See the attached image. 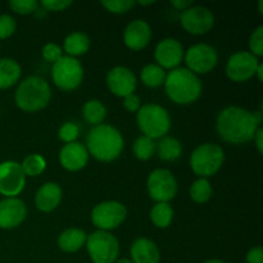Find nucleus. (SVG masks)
<instances>
[{
  "instance_id": "obj_1",
  "label": "nucleus",
  "mask_w": 263,
  "mask_h": 263,
  "mask_svg": "<svg viewBox=\"0 0 263 263\" xmlns=\"http://www.w3.org/2000/svg\"><path fill=\"white\" fill-rule=\"evenodd\" d=\"M261 126L256 122L253 113L241 107H228L221 110L216 120L218 136L229 144L249 143Z\"/></svg>"
},
{
  "instance_id": "obj_2",
  "label": "nucleus",
  "mask_w": 263,
  "mask_h": 263,
  "mask_svg": "<svg viewBox=\"0 0 263 263\" xmlns=\"http://www.w3.org/2000/svg\"><path fill=\"white\" fill-rule=\"evenodd\" d=\"M86 149L99 162H112L121 156L125 140L120 130L102 123L90 128L86 136Z\"/></svg>"
},
{
  "instance_id": "obj_3",
  "label": "nucleus",
  "mask_w": 263,
  "mask_h": 263,
  "mask_svg": "<svg viewBox=\"0 0 263 263\" xmlns=\"http://www.w3.org/2000/svg\"><path fill=\"white\" fill-rule=\"evenodd\" d=\"M164 90L170 99L179 105H189L202 95V81L192 71L177 67L168 72L164 81Z\"/></svg>"
},
{
  "instance_id": "obj_4",
  "label": "nucleus",
  "mask_w": 263,
  "mask_h": 263,
  "mask_svg": "<svg viewBox=\"0 0 263 263\" xmlns=\"http://www.w3.org/2000/svg\"><path fill=\"white\" fill-rule=\"evenodd\" d=\"M51 99L50 85L40 76H30L20 82L14 94L15 105L25 112H39Z\"/></svg>"
},
{
  "instance_id": "obj_5",
  "label": "nucleus",
  "mask_w": 263,
  "mask_h": 263,
  "mask_svg": "<svg viewBox=\"0 0 263 263\" xmlns=\"http://www.w3.org/2000/svg\"><path fill=\"white\" fill-rule=\"evenodd\" d=\"M136 122L144 136L153 140L167 136L171 128V117L163 107L158 104H144L136 112Z\"/></svg>"
},
{
  "instance_id": "obj_6",
  "label": "nucleus",
  "mask_w": 263,
  "mask_h": 263,
  "mask_svg": "<svg viewBox=\"0 0 263 263\" xmlns=\"http://www.w3.org/2000/svg\"><path fill=\"white\" fill-rule=\"evenodd\" d=\"M225 162L222 146L215 143H204L194 149L190 156V167L197 176L207 179L220 171Z\"/></svg>"
},
{
  "instance_id": "obj_7",
  "label": "nucleus",
  "mask_w": 263,
  "mask_h": 263,
  "mask_svg": "<svg viewBox=\"0 0 263 263\" xmlns=\"http://www.w3.org/2000/svg\"><path fill=\"white\" fill-rule=\"evenodd\" d=\"M85 246L92 263H115L120 256V241L108 231L91 233Z\"/></svg>"
},
{
  "instance_id": "obj_8",
  "label": "nucleus",
  "mask_w": 263,
  "mask_h": 263,
  "mask_svg": "<svg viewBox=\"0 0 263 263\" xmlns=\"http://www.w3.org/2000/svg\"><path fill=\"white\" fill-rule=\"evenodd\" d=\"M51 80L63 91L76 90L84 80V67L79 59L63 55L51 68Z\"/></svg>"
},
{
  "instance_id": "obj_9",
  "label": "nucleus",
  "mask_w": 263,
  "mask_h": 263,
  "mask_svg": "<svg viewBox=\"0 0 263 263\" xmlns=\"http://www.w3.org/2000/svg\"><path fill=\"white\" fill-rule=\"evenodd\" d=\"M127 216L125 205L117 200L98 203L91 211V222L98 230L108 231L117 229Z\"/></svg>"
},
{
  "instance_id": "obj_10",
  "label": "nucleus",
  "mask_w": 263,
  "mask_h": 263,
  "mask_svg": "<svg viewBox=\"0 0 263 263\" xmlns=\"http://www.w3.org/2000/svg\"><path fill=\"white\" fill-rule=\"evenodd\" d=\"M146 190L154 202L168 203L177 194V180L167 168H157L146 180Z\"/></svg>"
},
{
  "instance_id": "obj_11",
  "label": "nucleus",
  "mask_w": 263,
  "mask_h": 263,
  "mask_svg": "<svg viewBox=\"0 0 263 263\" xmlns=\"http://www.w3.org/2000/svg\"><path fill=\"white\" fill-rule=\"evenodd\" d=\"M186 68L193 73L205 74L212 71L218 63L217 50L212 45L199 43L190 46L184 54Z\"/></svg>"
},
{
  "instance_id": "obj_12",
  "label": "nucleus",
  "mask_w": 263,
  "mask_h": 263,
  "mask_svg": "<svg viewBox=\"0 0 263 263\" xmlns=\"http://www.w3.org/2000/svg\"><path fill=\"white\" fill-rule=\"evenodd\" d=\"M259 63V59L251 51H236L226 63V74L234 82H246L256 74Z\"/></svg>"
},
{
  "instance_id": "obj_13",
  "label": "nucleus",
  "mask_w": 263,
  "mask_h": 263,
  "mask_svg": "<svg viewBox=\"0 0 263 263\" xmlns=\"http://www.w3.org/2000/svg\"><path fill=\"white\" fill-rule=\"evenodd\" d=\"M181 26L192 35H204L215 26V14L212 10L202 5H193L181 13Z\"/></svg>"
},
{
  "instance_id": "obj_14",
  "label": "nucleus",
  "mask_w": 263,
  "mask_h": 263,
  "mask_svg": "<svg viewBox=\"0 0 263 263\" xmlns=\"http://www.w3.org/2000/svg\"><path fill=\"white\" fill-rule=\"evenodd\" d=\"M26 176L21 163L4 161L0 163V194L5 198H17L25 189Z\"/></svg>"
},
{
  "instance_id": "obj_15",
  "label": "nucleus",
  "mask_w": 263,
  "mask_h": 263,
  "mask_svg": "<svg viewBox=\"0 0 263 263\" xmlns=\"http://www.w3.org/2000/svg\"><path fill=\"white\" fill-rule=\"evenodd\" d=\"M184 48L179 40L174 37H166L157 44L154 58L161 68L172 71L184 61Z\"/></svg>"
},
{
  "instance_id": "obj_16",
  "label": "nucleus",
  "mask_w": 263,
  "mask_h": 263,
  "mask_svg": "<svg viewBox=\"0 0 263 263\" xmlns=\"http://www.w3.org/2000/svg\"><path fill=\"white\" fill-rule=\"evenodd\" d=\"M138 80L130 68L123 66L113 67L107 73V86L113 95L125 98L135 92Z\"/></svg>"
},
{
  "instance_id": "obj_17",
  "label": "nucleus",
  "mask_w": 263,
  "mask_h": 263,
  "mask_svg": "<svg viewBox=\"0 0 263 263\" xmlns=\"http://www.w3.org/2000/svg\"><path fill=\"white\" fill-rule=\"evenodd\" d=\"M27 217V207L20 198H4L0 200V229L12 230L22 225Z\"/></svg>"
},
{
  "instance_id": "obj_18",
  "label": "nucleus",
  "mask_w": 263,
  "mask_h": 263,
  "mask_svg": "<svg viewBox=\"0 0 263 263\" xmlns=\"http://www.w3.org/2000/svg\"><path fill=\"white\" fill-rule=\"evenodd\" d=\"M152 27L146 21L134 20L126 26L123 31V43L134 51L143 50L152 40Z\"/></svg>"
},
{
  "instance_id": "obj_19",
  "label": "nucleus",
  "mask_w": 263,
  "mask_h": 263,
  "mask_svg": "<svg viewBox=\"0 0 263 263\" xmlns=\"http://www.w3.org/2000/svg\"><path fill=\"white\" fill-rule=\"evenodd\" d=\"M89 161V152L81 143L66 144L59 153V162L67 171L76 172L84 168Z\"/></svg>"
},
{
  "instance_id": "obj_20",
  "label": "nucleus",
  "mask_w": 263,
  "mask_h": 263,
  "mask_svg": "<svg viewBox=\"0 0 263 263\" xmlns=\"http://www.w3.org/2000/svg\"><path fill=\"white\" fill-rule=\"evenodd\" d=\"M62 194V187L57 182H45L35 194L36 208L41 212H51L61 204Z\"/></svg>"
},
{
  "instance_id": "obj_21",
  "label": "nucleus",
  "mask_w": 263,
  "mask_h": 263,
  "mask_svg": "<svg viewBox=\"0 0 263 263\" xmlns=\"http://www.w3.org/2000/svg\"><path fill=\"white\" fill-rule=\"evenodd\" d=\"M133 263H159L161 251L153 240L148 238H139L133 243L130 249Z\"/></svg>"
},
{
  "instance_id": "obj_22",
  "label": "nucleus",
  "mask_w": 263,
  "mask_h": 263,
  "mask_svg": "<svg viewBox=\"0 0 263 263\" xmlns=\"http://www.w3.org/2000/svg\"><path fill=\"white\" fill-rule=\"evenodd\" d=\"M87 234L81 229L71 228L58 236V246L66 253H74L86 244Z\"/></svg>"
},
{
  "instance_id": "obj_23",
  "label": "nucleus",
  "mask_w": 263,
  "mask_h": 263,
  "mask_svg": "<svg viewBox=\"0 0 263 263\" xmlns=\"http://www.w3.org/2000/svg\"><path fill=\"white\" fill-rule=\"evenodd\" d=\"M22 68L20 63L12 58H0V90L14 86L21 79Z\"/></svg>"
},
{
  "instance_id": "obj_24",
  "label": "nucleus",
  "mask_w": 263,
  "mask_h": 263,
  "mask_svg": "<svg viewBox=\"0 0 263 263\" xmlns=\"http://www.w3.org/2000/svg\"><path fill=\"white\" fill-rule=\"evenodd\" d=\"M90 49V37L86 33L81 32V31H74V32L69 33L63 41V48L62 50L66 51L67 57H76L84 55L87 50Z\"/></svg>"
},
{
  "instance_id": "obj_25",
  "label": "nucleus",
  "mask_w": 263,
  "mask_h": 263,
  "mask_svg": "<svg viewBox=\"0 0 263 263\" xmlns=\"http://www.w3.org/2000/svg\"><path fill=\"white\" fill-rule=\"evenodd\" d=\"M159 158L164 162H175L181 157L182 145L176 138L164 136L157 143V151Z\"/></svg>"
},
{
  "instance_id": "obj_26",
  "label": "nucleus",
  "mask_w": 263,
  "mask_h": 263,
  "mask_svg": "<svg viewBox=\"0 0 263 263\" xmlns=\"http://www.w3.org/2000/svg\"><path fill=\"white\" fill-rule=\"evenodd\" d=\"M82 117L87 125L95 127L104 122L107 117V108L98 99L87 100L82 107Z\"/></svg>"
},
{
  "instance_id": "obj_27",
  "label": "nucleus",
  "mask_w": 263,
  "mask_h": 263,
  "mask_svg": "<svg viewBox=\"0 0 263 263\" xmlns=\"http://www.w3.org/2000/svg\"><path fill=\"white\" fill-rule=\"evenodd\" d=\"M166 76V71H164L163 68H161L158 64L154 63L144 66L140 72L141 82H143L146 87H151V89H156V87L164 85Z\"/></svg>"
},
{
  "instance_id": "obj_28",
  "label": "nucleus",
  "mask_w": 263,
  "mask_h": 263,
  "mask_svg": "<svg viewBox=\"0 0 263 263\" xmlns=\"http://www.w3.org/2000/svg\"><path fill=\"white\" fill-rule=\"evenodd\" d=\"M151 220L158 229H166L174 220V210L168 203H156L151 211Z\"/></svg>"
},
{
  "instance_id": "obj_29",
  "label": "nucleus",
  "mask_w": 263,
  "mask_h": 263,
  "mask_svg": "<svg viewBox=\"0 0 263 263\" xmlns=\"http://www.w3.org/2000/svg\"><path fill=\"white\" fill-rule=\"evenodd\" d=\"M212 185L208 181V179H203V177H199L198 180H195L189 190L190 198L195 203H199V204L208 202L211 199V197H212Z\"/></svg>"
},
{
  "instance_id": "obj_30",
  "label": "nucleus",
  "mask_w": 263,
  "mask_h": 263,
  "mask_svg": "<svg viewBox=\"0 0 263 263\" xmlns=\"http://www.w3.org/2000/svg\"><path fill=\"white\" fill-rule=\"evenodd\" d=\"M157 143L151 138L146 136H139L133 145V152L135 157L140 161H148L156 154Z\"/></svg>"
},
{
  "instance_id": "obj_31",
  "label": "nucleus",
  "mask_w": 263,
  "mask_h": 263,
  "mask_svg": "<svg viewBox=\"0 0 263 263\" xmlns=\"http://www.w3.org/2000/svg\"><path fill=\"white\" fill-rule=\"evenodd\" d=\"M21 167H22V171L26 177H36L45 171L46 161L40 154L32 153L23 159V162L21 163Z\"/></svg>"
},
{
  "instance_id": "obj_32",
  "label": "nucleus",
  "mask_w": 263,
  "mask_h": 263,
  "mask_svg": "<svg viewBox=\"0 0 263 263\" xmlns=\"http://www.w3.org/2000/svg\"><path fill=\"white\" fill-rule=\"evenodd\" d=\"M102 5L110 13L125 14L136 5L135 0H103Z\"/></svg>"
},
{
  "instance_id": "obj_33",
  "label": "nucleus",
  "mask_w": 263,
  "mask_h": 263,
  "mask_svg": "<svg viewBox=\"0 0 263 263\" xmlns=\"http://www.w3.org/2000/svg\"><path fill=\"white\" fill-rule=\"evenodd\" d=\"M9 7L17 14L27 15L36 13V10L40 8V4L36 0H12L9 2Z\"/></svg>"
},
{
  "instance_id": "obj_34",
  "label": "nucleus",
  "mask_w": 263,
  "mask_h": 263,
  "mask_svg": "<svg viewBox=\"0 0 263 263\" xmlns=\"http://www.w3.org/2000/svg\"><path fill=\"white\" fill-rule=\"evenodd\" d=\"M79 135L80 128L74 122H64L58 130V138L66 144L74 143L77 138H79Z\"/></svg>"
},
{
  "instance_id": "obj_35",
  "label": "nucleus",
  "mask_w": 263,
  "mask_h": 263,
  "mask_svg": "<svg viewBox=\"0 0 263 263\" xmlns=\"http://www.w3.org/2000/svg\"><path fill=\"white\" fill-rule=\"evenodd\" d=\"M249 51L257 58L263 55V26H258L253 30L249 37Z\"/></svg>"
},
{
  "instance_id": "obj_36",
  "label": "nucleus",
  "mask_w": 263,
  "mask_h": 263,
  "mask_svg": "<svg viewBox=\"0 0 263 263\" xmlns=\"http://www.w3.org/2000/svg\"><path fill=\"white\" fill-rule=\"evenodd\" d=\"M41 54H43L44 61L48 62V63L54 64L63 57V50H62V48L58 44L48 43L44 45Z\"/></svg>"
},
{
  "instance_id": "obj_37",
  "label": "nucleus",
  "mask_w": 263,
  "mask_h": 263,
  "mask_svg": "<svg viewBox=\"0 0 263 263\" xmlns=\"http://www.w3.org/2000/svg\"><path fill=\"white\" fill-rule=\"evenodd\" d=\"M17 28V22L10 14L0 15V40L10 37Z\"/></svg>"
},
{
  "instance_id": "obj_38",
  "label": "nucleus",
  "mask_w": 263,
  "mask_h": 263,
  "mask_svg": "<svg viewBox=\"0 0 263 263\" xmlns=\"http://www.w3.org/2000/svg\"><path fill=\"white\" fill-rule=\"evenodd\" d=\"M40 7H43L44 10L46 12H62V10L67 9L73 4L72 0H43L39 3Z\"/></svg>"
},
{
  "instance_id": "obj_39",
  "label": "nucleus",
  "mask_w": 263,
  "mask_h": 263,
  "mask_svg": "<svg viewBox=\"0 0 263 263\" xmlns=\"http://www.w3.org/2000/svg\"><path fill=\"white\" fill-rule=\"evenodd\" d=\"M122 104L127 112L136 113L141 108V100L136 94H131V95H127V97L123 98Z\"/></svg>"
},
{
  "instance_id": "obj_40",
  "label": "nucleus",
  "mask_w": 263,
  "mask_h": 263,
  "mask_svg": "<svg viewBox=\"0 0 263 263\" xmlns=\"http://www.w3.org/2000/svg\"><path fill=\"white\" fill-rule=\"evenodd\" d=\"M247 263H263V249L262 247H254L249 249L247 253Z\"/></svg>"
},
{
  "instance_id": "obj_41",
  "label": "nucleus",
  "mask_w": 263,
  "mask_h": 263,
  "mask_svg": "<svg viewBox=\"0 0 263 263\" xmlns=\"http://www.w3.org/2000/svg\"><path fill=\"white\" fill-rule=\"evenodd\" d=\"M171 5L177 10H186L187 8L193 7V0H172Z\"/></svg>"
},
{
  "instance_id": "obj_42",
  "label": "nucleus",
  "mask_w": 263,
  "mask_h": 263,
  "mask_svg": "<svg viewBox=\"0 0 263 263\" xmlns=\"http://www.w3.org/2000/svg\"><path fill=\"white\" fill-rule=\"evenodd\" d=\"M253 141H254V144H256L258 153L262 154L263 153V128L262 127H259L258 130L256 131V134H254Z\"/></svg>"
},
{
  "instance_id": "obj_43",
  "label": "nucleus",
  "mask_w": 263,
  "mask_h": 263,
  "mask_svg": "<svg viewBox=\"0 0 263 263\" xmlns=\"http://www.w3.org/2000/svg\"><path fill=\"white\" fill-rule=\"evenodd\" d=\"M252 113H253V117H254V120H256V122L258 123L259 126H261V123H262V121H263V112H262V109L254 110V112H252Z\"/></svg>"
},
{
  "instance_id": "obj_44",
  "label": "nucleus",
  "mask_w": 263,
  "mask_h": 263,
  "mask_svg": "<svg viewBox=\"0 0 263 263\" xmlns=\"http://www.w3.org/2000/svg\"><path fill=\"white\" fill-rule=\"evenodd\" d=\"M254 76L258 77L259 81H262V80H263V64L262 63L258 64V67H257L256 74H254Z\"/></svg>"
},
{
  "instance_id": "obj_45",
  "label": "nucleus",
  "mask_w": 263,
  "mask_h": 263,
  "mask_svg": "<svg viewBox=\"0 0 263 263\" xmlns=\"http://www.w3.org/2000/svg\"><path fill=\"white\" fill-rule=\"evenodd\" d=\"M154 0H148V2H143V0H140V2H136V4L139 5H143V7H148V5H152L154 4Z\"/></svg>"
},
{
  "instance_id": "obj_46",
  "label": "nucleus",
  "mask_w": 263,
  "mask_h": 263,
  "mask_svg": "<svg viewBox=\"0 0 263 263\" xmlns=\"http://www.w3.org/2000/svg\"><path fill=\"white\" fill-rule=\"evenodd\" d=\"M115 263H133L130 258H118Z\"/></svg>"
},
{
  "instance_id": "obj_47",
  "label": "nucleus",
  "mask_w": 263,
  "mask_h": 263,
  "mask_svg": "<svg viewBox=\"0 0 263 263\" xmlns=\"http://www.w3.org/2000/svg\"><path fill=\"white\" fill-rule=\"evenodd\" d=\"M204 263H226V262L221 261V259H208V261H205Z\"/></svg>"
},
{
  "instance_id": "obj_48",
  "label": "nucleus",
  "mask_w": 263,
  "mask_h": 263,
  "mask_svg": "<svg viewBox=\"0 0 263 263\" xmlns=\"http://www.w3.org/2000/svg\"><path fill=\"white\" fill-rule=\"evenodd\" d=\"M263 0H259V3H258V9H259V13H261V14H263Z\"/></svg>"
}]
</instances>
